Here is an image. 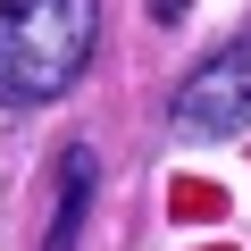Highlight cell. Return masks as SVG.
<instances>
[{
	"label": "cell",
	"instance_id": "7a4b0ae2",
	"mask_svg": "<svg viewBox=\"0 0 251 251\" xmlns=\"http://www.w3.org/2000/svg\"><path fill=\"white\" fill-rule=\"evenodd\" d=\"M176 126H184V134H209V143L251 126V34L226 42V50H209L176 84Z\"/></svg>",
	"mask_w": 251,
	"mask_h": 251
},
{
	"label": "cell",
	"instance_id": "3957f363",
	"mask_svg": "<svg viewBox=\"0 0 251 251\" xmlns=\"http://www.w3.org/2000/svg\"><path fill=\"white\" fill-rule=\"evenodd\" d=\"M92 151L84 143H67V159H59V218H50V251H75V226H84V201H92Z\"/></svg>",
	"mask_w": 251,
	"mask_h": 251
},
{
	"label": "cell",
	"instance_id": "6da1fadb",
	"mask_svg": "<svg viewBox=\"0 0 251 251\" xmlns=\"http://www.w3.org/2000/svg\"><path fill=\"white\" fill-rule=\"evenodd\" d=\"M100 50V0H0V109H50Z\"/></svg>",
	"mask_w": 251,
	"mask_h": 251
}]
</instances>
